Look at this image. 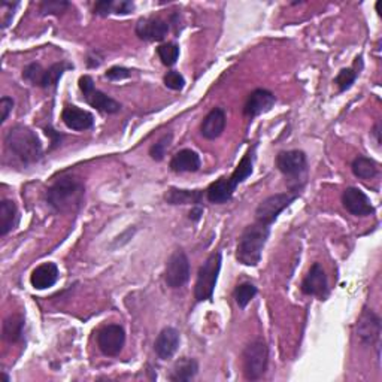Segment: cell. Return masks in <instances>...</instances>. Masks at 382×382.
Instances as JSON below:
<instances>
[{"instance_id":"32","label":"cell","mask_w":382,"mask_h":382,"mask_svg":"<svg viewBox=\"0 0 382 382\" xmlns=\"http://www.w3.org/2000/svg\"><path fill=\"white\" fill-rule=\"evenodd\" d=\"M44 76H45V69L38 63H32L23 71V78L38 87H42V84H44Z\"/></svg>"},{"instance_id":"27","label":"cell","mask_w":382,"mask_h":382,"mask_svg":"<svg viewBox=\"0 0 382 382\" xmlns=\"http://www.w3.org/2000/svg\"><path fill=\"white\" fill-rule=\"evenodd\" d=\"M73 67L72 64L67 63H56L48 69H45V76H44V84H42V88H54L57 87L58 81L63 76V73Z\"/></svg>"},{"instance_id":"9","label":"cell","mask_w":382,"mask_h":382,"mask_svg":"<svg viewBox=\"0 0 382 382\" xmlns=\"http://www.w3.org/2000/svg\"><path fill=\"white\" fill-rule=\"evenodd\" d=\"M190 279V261L181 250L175 251L167 260L165 270V281L171 288H181Z\"/></svg>"},{"instance_id":"22","label":"cell","mask_w":382,"mask_h":382,"mask_svg":"<svg viewBox=\"0 0 382 382\" xmlns=\"http://www.w3.org/2000/svg\"><path fill=\"white\" fill-rule=\"evenodd\" d=\"M202 190H180L172 187L165 193V200L169 205H198L202 202Z\"/></svg>"},{"instance_id":"14","label":"cell","mask_w":382,"mask_h":382,"mask_svg":"<svg viewBox=\"0 0 382 382\" xmlns=\"http://www.w3.org/2000/svg\"><path fill=\"white\" fill-rule=\"evenodd\" d=\"M302 291L307 296H317L320 299H326L329 296V283L324 269L320 263H313L308 275L302 281Z\"/></svg>"},{"instance_id":"40","label":"cell","mask_w":382,"mask_h":382,"mask_svg":"<svg viewBox=\"0 0 382 382\" xmlns=\"http://www.w3.org/2000/svg\"><path fill=\"white\" fill-rule=\"evenodd\" d=\"M202 214H203V209L200 206H196L190 212V219H193V222H198Z\"/></svg>"},{"instance_id":"5","label":"cell","mask_w":382,"mask_h":382,"mask_svg":"<svg viewBox=\"0 0 382 382\" xmlns=\"http://www.w3.org/2000/svg\"><path fill=\"white\" fill-rule=\"evenodd\" d=\"M219 270H222V252L211 254L200 266L198 281L194 285V297H196L198 302L212 300L218 283Z\"/></svg>"},{"instance_id":"39","label":"cell","mask_w":382,"mask_h":382,"mask_svg":"<svg viewBox=\"0 0 382 382\" xmlns=\"http://www.w3.org/2000/svg\"><path fill=\"white\" fill-rule=\"evenodd\" d=\"M134 10V5L132 2H127V0H123L120 3H115V14H129Z\"/></svg>"},{"instance_id":"35","label":"cell","mask_w":382,"mask_h":382,"mask_svg":"<svg viewBox=\"0 0 382 382\" xmlns=\"http://www.w3.org/2000/svg\"><path fill=\"white\" fill-rule=\"evenodd\" d=\"M130 73H132V72H130L129 69H126V67L114 66V67H111V69H108V71H106L105 78L111 80V81H121V80L129 78Z\"/></svg>"},{"instance_id":"3","label":"cell","mask_w":382,"mask_h":382,"mask_svg":"<svg viewBox=\"0 0 382 382\" xmlns=\"http://www.w3.org/2000/svg\"><path fill=\"white\" fill-rule=\"evenodd\" d=\"M6 148L21 160L24 165L38 163L44 154L42 143L36 133L25 126H14L5 136Z\"/></svg>"},{"instance_id":"33","label":"cell","mask_w":382,"mask_h":382,"mask_svg":"<svg viewBox=\"0 0 382 382\" xmlns=\"http://www.w3.org/2000/svg\"><path fill=\"white\" fill-rule=\"evenodd\" d=\"M71 6L69 2H63V0H48V2L40 3V15H58L63 14L67 8Z\"/></svg>"},{"instance_id":"34","label":"cell","mask_w":382,"mask_h":382,"mask_svg":"<svg viewBox=\"0 0 382 382\" xmlns=\"http://www.w3.org/2000/svg\"><path fill=\"white\" fill-rule=\"evenodd\" d=\"M165 86L169 90H174V91H181L185 87V80L184 76L178 72V71H171L165 75Z\"/></svg>"},{"instance_id":"18","label":"cell","mask_w":382,"mask_h":382,"mask_svg":"<svg viewBox=\"0 0 382 382\" xmlns=\"http://www.w3.org/2000/svg\"><path fill=\"white\" fill-rule=\"evenodd\" d=\"M62 120L72 130L76 132H84L91 129L95 126V117H93L88 111L75 106V105H67L63 112H62Z\"/></svg>"},{"instance_id":"38","label":"cell","mask_w":382,"mask_h":382,"mask_svg":"<svg viewBox=\"0 0 382 382\" xmlns=\"http://www.w3.org/2000/svg\"><path fill=\"white\" fill-rule=\"evenodd\" d=\"M14 108V100L11 97H2L0 99V112H2V117H0V123H5L8 120V117H10L11 111Z\"/></svg>"},{"instance_id":"17","label":"cell","mask_w":382,"mask_h":382,"mask_svg":"<svg viewBox=\"0 0 382 382\" xmlns=\"http://www.w3.org/2000/svg\"><path fill=\"white\" fill-rule=\"evenodd\" d=\"M180 346V332L174 327H166L158 333L154 342V351L161 360L172 359Z\"/></svg>"},{"instance_id":"31","label":"cell","mask_w":382,"mask_h":382,"mask_svg":"<svg viewBox=\"0 0 382 382\" xmlns=\"http://www.w3.org/2000/svg\"><path fill=\"white\" fill-rule=\"evenodd\" d=\"M172 142V133H166L161 136V138L150 148V156L152 160L156 161H161L166 156V151L171 147Z\"/></svg>"},{"instance_id":"16","label":"cell","mask_w":382,"mask_h":382,"mask_svg":"<svg viewBox=\"0 0 382 382\" xmlns=\"http://www.w3.org/2000/svg\"><path fill=\"white\" fill-rule=\"evenodd\" d=\"M275 104L276 97L274 93L265 88H257L248 96L247 104L243 106V114L250 118L259 117L261 114L269 112Z\"/></svg>"},{"instance_id":"26","label":"cell","mask_w":382,"mask_h":382,"mask_svg":"<svg viewBox=\"0 0 382 382\" xmlns=\"http://www.w3.org/2000/svg\"><path fill=\"white\" fill-rule=\"evenodd\" d=\"M24 318L21 315H11L3 321V339L8 342L15 344L23 337Z\"/></svg>"},{"instance_id":"6","label":"cell","mask_w":382,"mask_h":382,"mask_svg":"<svg viewBox=\"0 0 382 382\" xmlns=\"http://www.w3.org/2000/svg\"><path fill=\"white\" fill-rule=\"evenodd\" d=\"M243 375L248 381H257L267 370L269 350L263 341H254L243 350L242 354Z\"/></svg>"},{"instance_id":"25","label":"cell","mask_w":382,"mask_h":382,"mask_svg":"<svg viewBox=\"0 0 382 382\" xmlns=\"http://www.w3.org/2000/svg\"><path fill=\"white\" fill-rule=\"evenodd\" d=\"M353 174L360 180H372L378 175V165L375 160L359 156L353 161Z\"/></svg>"},{"instance_id":"13","label":"cell","mask_w":382,"mask_h":382,"mask_svg":"<svg viewBox=\"0 0 382 382\" xmlns=\"http://www.w3.org/2000/svg\"><path fill=\"white\" fill-rule=\"evenodd\" d=\"M342 205L355 217H368L375 212V208L372 206L370 199L366 196V193L361 191L355 187H348L342 194Z\"/></svg>"},{"instance_id":"4","label":"cell","mask_w":382,"mask_h":382,"mask_svg":"<svg viewBox=\"0 0 382 382\" xmlns=\"http://www.w3.org/2000/svg\"><path fill=\"white\" fill-rule=\"evenodd\" d=\"M270 226L256 222L242 232L236 248V260L243 266H257L261 260L263 248L269 239Z\"/></svg>"},{"instance_id":"10","label":"cell","mask_w":382,"mask_h":382,"mask_svg":"<svg viewBox=\"0 0 382 382\" xmlns=\"http://www.w3.org/2000/svg\"><path fill=\"white\" fill-rule=\"evenodd\" d=\"M126 344V332L120 324H108L97 332V346L102 354L115 357L123 351Z\"/></svg>"},{"instance_id":"21","label":"cell","mask_w":382,"mask_h":382,"mask_svg":"<svg viewBox=\"0 0 382 382\" xmlns=\"http://www.w3.org/2000/svg\"><path fill=\"white\" fill-rule=\"evenodd\" d=\"M200 157L196 151L193 150H181L172 157L171 169L176 174L184 172H198L200 169Z\"/></svg>"},{"instance_id":"2","label":"cell","mask_w":382,"mask_h":382,"mask_svg":"<svg viewBox=\"0 0 382 382\" xmlns=\"http://www.w3.org/2000/svg\"><path fill=\"white\" fill-rule=\"evenodd\" d=\"M254 151L256 147H252L247 151V154L242 157L239 165L236 166L233 174L230 176H222L215 182H212L206 190V198L212 203H224L233 198V193L236 191L237 185L242 184L248 176L252 174L254 166Z\"/></svg>"},{"instance_id":"29","label":"cell","mask_w":382,"mask_h":382,"mask_svg":"<svg viewBox=\"0 0 382 382\" xmlns=\"http://www.w3.org/2000/svg\"><path fill=\"white\" fill-rule=\"evenodd\" d=\"M157 54L165 66H174L178 57H180V47L174 42H167V44H161L157 48Z\"/></svg>"},{"instance_id":"7","label":"cell","mask_w":382,"mask_h":382,"mask_svg":"<svg viewBox=\"0 0 382 382\" xmlns=\"http://www.w3.org/2000/svg\"><path fill=\"white\" fill-rule=\"evenodd\" d=\"M299 198V191L278 193L263 200L256 209V222L272 226L275 223L278 215L287 209L291 203Z\"/></svg>"},{"instance_id":"1","label":"cell","mask_w":382,"mask_h":382,"mask_svg":"<svg viewBox=\"0 0 382 382\" xmlns=\"http://www.w3.org/2000/svg\"><path fill=\"white\" fill-rule=\"evenodd\" d=\"M86 185L78 176H62L47 190L48 205L57 212H76L84 203Z\"/></svg>"},{"instance_id":"24","label":"cell","mask_w":382,"mask_h":382,"mask_svg":"<svg viewBox=\"0 0 382 382\" xmlns=\"http://www.w3.org/2000/svg\"><path fill=\"white\" fill-rule=\"evenodd\" d=\"M198 372H199V364L196 360L190 357H182L174 364L169 379L175 382L191 381L198 375Z\"/></svg>"},{"instance_id":"15","label":"cell","mask_w":382,"mask_h":382,"mask_svg":"<svg viewBox=\"0 0 382 382\" xmlns=\"http://www.w3.org/2000/svg\"><path fill=\"white\" fill-rule=\"evenodd\" d=\"M169 32V23L160 16H150V19H141L136 24V35L139 39L147 42H160L163 40Z\"/></svg>"},{"instance_id":"20","label":"cell","mask_w":382,"mask_h":382,"mask_svg":"<svg viewBox=\"0 0 382 382\" xmlns=\"http://www.w3.org/2000/svg\"><path fill=\"white\" fill-rule=\"evenodd\" d=\"M58 279V267L56 263H42L30 275V283L36 290H47Z\"/></svg>"},{"instance_id":"8","label":"cell","mask_w":382,"mask_h":382,"mask_svg":"<svg viewBox=\"0 0 382 382\" xmlns=\"http://www.w3.org/2000/svg\"><path fill=\"white\" fill-rule=\"evenodd\" d=\"M80 90L82 91L84 99L87 104L93 108H96L97 111L105 114H117L121 111V105L117 100L105 95L104 91H100L95 87V81L91 76L84 75L80 78Z\"/></svg>"},{"instance_id":"11","label":"cell","mask_w":382,"mask_h":382,"mask_svg":"<svg viewBox=\"0 0 382 382\" xmlns=\"http://www.w3.org/2000/svg\"><path fill=\"white\" fill-rule=\"evenodd\" d=\"M276 167L278 171L284 174L288 178H300L308 169V160L307 154L300 150H291V151H281L276 156Z\"/></svg>"},{"instance_id":"12","label":"cell","mask_w":382,"mask_h":382,"mask_svg":"<svg viewBox=\"0 0 382 382\" xmlns=\"http://www.w3.org/2000/svg\"><path fill=\"white\" fill-rule=\"evenodd\" d=\"M357 337L364 345L379 348L381 318L372 309H364L357 321Z\"/></svg>"},{"instance_id":"19","label":"cell","mask_w":382,"mask_h":382,"mask_svg":"<svg viewBox=\"0 0 382 382\" xmlns=\"http://www.w3.org/2000/svg\"><path fill=\"white\" fill-rule=\"evenodd\" d=\"M226 112L223 108H214L202 121L200 133L203 138L214 141L223 134L226 129Z\"/></svg>"},{"instance_id":"28","label":"cell","mask_w":382,"mask_h":382,"mask_svg":"<svg viewBox=\"0 0 382 382\" xmlns=\"http://www.w3.org/2000/svg\"><path fill=\"white\" fill-rule=\"evenodd\" d=\"M257 294V287L250 283L239 284L235 288V300L241 308H245Z\"/></svg>"},{"instance_id":"36","label":"cell","mask_w":382,"mask_h":382,"mask_svg":"<svg viewBox=\"0 0 382 382\" xmlns=\"http://www.w3.org/2000/svg\"><path fill=\"white\" fill-rule=\"evenodd\" d=\"M19 3H11V2H5L2 0V29H6L10 25V21L12 20L14 16V10Z\"/></svg>"},{"instance_id":"37","label":"cell","mask_w":382,"mask_h":382,"mask_svg":"<svg viewBox=\"0 0 382 382\" xmlns=\"http://www.w3.org/2000/svg\"><path fill=\"white\" fill-rule=\"evenodd\" d=\"M115 10V2L112 0H102L95 5V14L99 16H108Z\"/></svg>"},{"instance_id":"30","label":"cell","mask_w":382,"mask_h":382,"mask_svg":"<svg viewBox=\"0 0 382 382\" xmlns=\"http://www.w3.org/2000/svg\"><path fill=\"white\" fill-rule=\"evenodd\" d=\"M359 72L354 69V67H345L341 72L337 73V76L335 78V84L337 86L339 91L344 93L346 90H350L353 87V84L357 80Z\"/></svg>"},{"instance_id":"41","label":"cell","mask_w":382,"mask_h":382,"mask_svg":"<svg viewBox=\"0 0 382 382\" xmlns=\"http://www.w3.org/2000/svg\"><path fill=\"white\" fill-rule=\"evenodd\" d=\"M372 133H373V136H375V138H377V143L379 145V143H381V139H379V123H378L375 127H373Z\"/></svg>"},{"instance_id":"23","label":"cell","mask_w":382,"mask_h":382,"mask_svg":"<svg viewBox=\"0 0 382 382\" xmlns=\"http://www.w3.org/2000/svg\"><path fill=\"white\" fill-rule=\"evenodd\" d=\"M19 223V208L12 200L0 202V236H6Z\"/></svg>"}]
</instances>
